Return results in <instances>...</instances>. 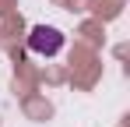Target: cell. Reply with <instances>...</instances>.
<instances>
[{
	"label": "cell",
	"instance_id": "1",
	"mask_svg": "<svg viewBox=\"0 0 130 127\" xmlns=\"http://www.w3.org/2000/svg\"><path fill=\"white\" fill-rule=\"evenodd\" d=\"M28 49L39 53V57H53V53L63 49V32H56L49 25H35L32 35H28Z\"/></svg>",
	"mask_w": 130,
	"mask_h": 127
}]
</instances>
